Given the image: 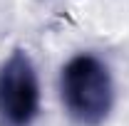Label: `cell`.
I'll return each mask as SVG.
<instances>
[{"label": "cell", "mask_w": 129, "mask_h": 126, "mask_svg": "<svg viewBox=\"0 0 129 126\" xmlns=\"http://www.w3.org/2000/svg\"><path fill=\"white\" fill-rule=\"evenodd\" d=\"M60 89L70 116L82 126L102 124L112 109V77L94 54H77L64 64Z\"/></svg>", "instance_id": "1"}, {"label": "cell", "mask_w": 129, "mask_h": 126, "mask_svg": "<svg viewBox=\"0 0 129 126\" xmlns=\"http://www.w3.org/2000/svg\"><path fill=\"white\" fill-rule=\"evenodd\" d=\"M40 111V82L30 54L15 49L0 64V124L30 126Z\"/></svg>", "instance_id": "2"}]
</instances>
